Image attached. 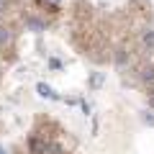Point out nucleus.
<instances>
[{
	"label": "nucleus",
	"instance_id": "nucleus-1",
	"mask_svg": "<svg viewBox=\"0 0 154 154\" xmlns=\"http://www.w3.org/2000/svg\"><path fill=\"white\" fill-rule=\"evenodd\" d=\"M51 146L46 141H41V139H31V154H49Z\"/></svg>",
	"mask_w": 154,
	"mask_h": 154
},
{
	"label": "nucleus",
	"instance_id": "nucleus-2",
	"mask_svg": "<svg viewBox=\"0 0 154 154\" xmlns=\"http://www.w3.org/2000/svg\"><path fill=\"white\" fill-rule=\"evenodd\" d=\"M36 90H38V95H41V98H49V100H57V98H59V95H57L46 82H38V85H36Z\"/></svg>",
	"mask_w": 154,
	"mask_h": 154
},
{
	"label": "nucleus",
	"instance_id": "nucleus-3",
	"mask_svg": "<svg viewBox=\"0 0 154 154\" xmlns=\"http://www.w3.org/2000/svg\"><path fill=\"white\" fill-rule=\"evenodd\" d=\"M144 46H146V49H154V31L144 33Z\"/></svg>",
	"mask_w": 154,
	"mask_h": 154
},
{
	"label": "nucleus",
	"instance_id": "nucleus-4",
	"mask_svg": "<svg viewBox=\"0 0 154 154\" xmlns=\"http://www.w3.org/2000/svg\"><path fill=\"white\" fill-rule=\"evenodd\" d=\"M141 80H144V82H152V80H154V69H144Z\"/></svg>",
	"mask_w": 154,
	"mask_h": 154
},
{
	"label": "nucleus",
	"instance_id": "nucleus-5",
	"mask_svg": "<svg viewBox=\"0 0 154 154\" xmlns=\"http://www.w3.org/2000/svg\"><path fill=\"white\" fill-rule=\"evenodd\" d=\"M5 41H8V31H5V28H0V44H5Z\"/></svg>",
	"mask_w": 154,
	"mask_h": 154
},
{
	"label": "nucleus",
	"instance_id": "nucleus-6",
	"mask_svg": "<svg viewBox=\"0 0 154 154\" xmlns=\"http://www.w3.org/2000/svg\"><path fill=\"white\" fill-rule=\"evenodd\" d=\"M144 121H146L149 126H154V116H152V113H144Z\"/></svg>",
	"mask_w": 154,
	"mask_h": 154
},
{
	"label": "nucleus",
	"instance_id": "nucleus-7",
	"mask_svg": "<svg viewBox=\"0 0 154 154\" xmlns=\"http://www.w3.org/2000/svg\"><path fill=\"white\" fill-rule=\"evenodd\" d=\"M152 105H154V95H152Z\"/></svg>",
	"mask_w": 154,
	"mask_h": 154
},
{
	"label": "nucleus",
	"instance_id": "nucleus-8",
	"mask_svg": "<svg viewBox=\"0 0 154 154\" xmlns=\"http://www.w3.org/2000/svg\"><path fill=\"white\" fill-rule=\"evenodd\" d=\"M0 11H3V3H0Z\"/></svg>",
	"mask_w": 154,
	"mask_h": 154
},
{
	"label": "nucleus",
	"instance_id": "nucleus-9",
	"mask_svg": "<svg viewBox=\"0 0 154 154\" xmlns=\"http://www.w3.org/2000/svg\"><path fill=\"white\" fill-rule=\"evenodd\" d=\"M0 154H5V152H3V149H0Z\"/></svg>",
	"mask_w": 154,
	"mask_h": 154
}]
</instances>
